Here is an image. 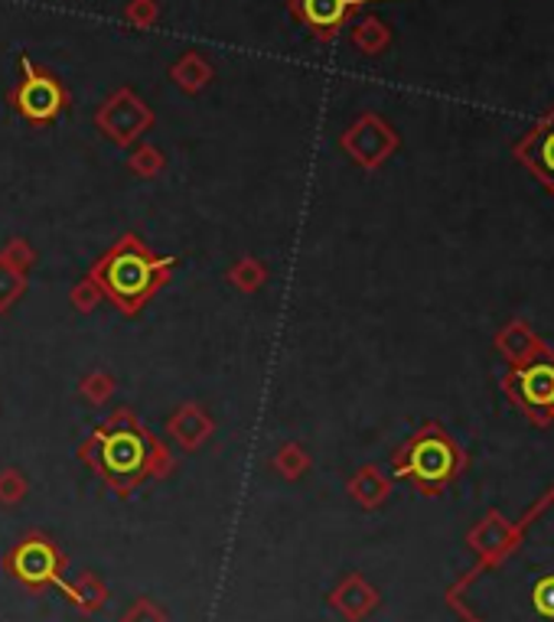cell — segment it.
<instances>
[{
  "label": "cell",
  "mask_w": 554,
  "mask_h": 622,
  "mask_svg": "<svg viewBox=\"0 0 554 622\" xmlns=\"http://www.w3.org/2000/svg\"><path fill=\"white\" fill-rule=\"evenodd\" d=\"M115 388H118V382H115V375H108L105 368H92V372H85L82 382H78V395H82L92 408L108 405V398L115 395Z\"/></svg>",
  "instance_id": "22"
},
{
  "label": "cell",
  "mask_w": 554,
  "mask_h": 622,
  "mask_svg": "<svg viewBox=\"0 0 554 622\" xmlns=\"http://www.w3.org/2000/svg\"><path fill=\"white\" fill-rule=\"evenodd\" d=\"M0 567L10 580H17L30 593H46L60 590L70 570L66 551L43 532L23 535L13 548H7L0 557Z\"/></svg>",
  "instance_id": "5"
},
{
  "label": "cell",
  "mask_w": 554,
  "mask_h": 622,
  "mask_svg": "<svg viewBox=\"0 0 554 622\" xmlns=\"http://www.w3.org/2000/svg\"><path fill=\"white\" fill-rule=\"evenodd\" d=\"M26 495H30V483L17 467L0 470V505L3 508H17Z\"/></svg>",
  "instance_id": "25"
},
{
  "label": "cell",
  "mask_w": 554,
  "mask_h": 622,
  "mask_svg": "<svg viewBox=\"0 0 554 622\" xmlns=\"http://www.w3.org/2000/svg\"><path fill=\"white\" fill-rule=\"evenodd\" d=\"M365 3H379V0H287V10L307 26V33L317 43H333L352 20V13Z\"/></svg>",
  "instance_id": "10"
},
{
  "label": "cell",
  "mask_w": 554,
  "mask_h": 622,
  "mask_svg": "<svg viewBox=\"0 0 554 622\" xmlns=\"http://www.w3.org/2000/svg\"><path fill=\"white\" fill-rule=\"evenodd\" d=\"M177 271V258L157 255L140 235H121L95 265L88 277L98 283L102 297L111 300L125 317L140 313Z\"/></svg>",
  "instance_id": "3"
},
{
  "label": "cell",
  "mask_w": 554,
  "mask_h": 622,
  "mask_svg": "<svg viewBox=\"0 0 554 622\" xmlns=\"http://www.w3.org/2000/svg\"><path fill=\"white\" fill-rule=\"evenodd\" d=\"M78 460L121 498L147 480H167L173 473L170 447L147 430L131 408H115L82 443Z\"/></svg>",
  "instance_id": "2"
},
{
  "label": "cell",
  "mask_w": 554,
  "mask_h": 622,
  "mask_svg": "<svg viewBox=\"0 0 554 622\" xmlns=\"http://www.w3.org/2000/svg\"><path fill=\"white\" fill-rule=\"evenodd\" d=\"M310 467H313V457H310L307 447L297 443V440L280 443L275 450V457H271V470H275L284 483H297V480H303Z\"/></svg>",
  "instance_id": "20"
},
{
  "label": "cell",
  "mask_w": 554,
  "mask_h": 622,
  "mask_svg": "<svg viewBox=\"0 0 554 622\" xmlns=\"http://www.w3.org/2000/svg\"><path fill=\"white\" fill-rule=\"evenodd\" d=\"M7 105L26 125L46 128L70 111L72 95L56 72L36 66L30 56H20V78L7 88Z\"/></svg>",
  "instance_id": "6"
},
{
  "label": "cell",
  "mask_w": 554,
  "mask_h": 622,
  "mask_svg": "<svg viewBox=\"0 0 554 622\" xmlns=\"http://www.w3.org/2000/svg\"><path fill=\"white\" fill-rule=\"evenodd\" d=\"M330 607L347 622L369 620L379 607V590L362 577V573H347L333 593H330Z\"/></svg>",
  "instance_id": "13"
},
{
  "label": "cell",
  "mask_w": 554,
  "mask_h": 622,
  "mask_svg": "<svg viewBox=\"0 0 554 622\" xmlns=\"http://www.w3.org/2000/svg\"><path fill=\"white\" fill-rule=\"evenodd\" d=\"M170 82L180 88V92H187V95H200L203 88H206L209 82L215 78V66L209 63L203 53H183L173 66H170Z\"/></svg>",
  "instance_id": "18"
},
{
  "label": "cell",
  "mask_w": 554,
  "mask_h": 622,
  "mask_svg": "<svg viewBox=\"0 0 554 622\" xmlns=\"http://www.w3.org/2000/svg\"><path fill=\"white\" fill-rule=\"evenodd\" d=\"M470 467L467 450L437 423L424 420L415 433L392 453V473L395 480H405L420 495H440L450 483H457Z\"/></svg>",
  "instance_id": "4"
},
{
  "label": "cell",
  "mask_w": 554,
  "mask_h": 622,
  "mask_svg": "<svg viewBox=\"0 0 554 622\" xmlns=\"http://www.w3.org/2000/svg\"><path fill=\"white\" fill-rule=\"evenodd\" d=\"M0 258L13 268V271H20V275H30L33 271V265H36V248L26 242V238H20V235H13L3 248H0Z\"/></svg>",
  "instance_id": "24"
},
{
  "label": "cell",
  "mask_w": 554,
  "mask_h": 622,
  "mask_svg": "<svg viewBox=\"0 0 554 622\" xmlns=\"http://www.w3.org/2000/svg\"><path fill=\"white\" fill-rule=\"evenodd\" d=\"M512 532H515L512 522H505L499 512H486L483 518L470 528L467 545L480 554V560H489V557H496L499 551H505V545L512 541Z\"/></svg>",
  "instance_id": "17"
},
{
  "label": "cell",
  "mask_w": 554,
  "mask_h": 622,
  "mask_svg": "<svg viewBox=\"0 0 554 622\" xmlns=\"http://www.w3.org/2000/svg\"><path fill=\"white\" fill-rule=\"evenodd\" d=\"M496 348L509 365H522L535 355H542L548 343L525 323V320H509L499 333H496Z\"/></svg>",
  "instance_id": "14"
},
{
  "label": "cell",
  "mask_w": 554,
  "mask_h": 622,
  "mask_svg": "<svg viewBox=\"0 0 554 622\" xmlns=\"http://www.w3.org/2000/svg\"><path fill=\"white\" fill-rule=\"evenodd\" d=\"M153 121H157L153 108L128 85L115 88L95 111V128L115 147H135V140L153 128Z\"/></svg>",
  "instance_id": "8"
},
{
  "label": "cell",
  "mask_w": 554,
  "mask_h": 622,
  "mask_svg": "<svg viewBox=\"0 0 554 622\" xmlns=\"http://www.w3.org/2000/svg\"><path fill=\"white\" fill-rule=\"evenodd\" d=\"M118 622H170V616H167V610L157 607L150 597H140V600H135V603L121 613V620Z\"/></svg>",
  "instance_id": "29"
},
{
  "label": "cell",
  "mask_w": 554,
  "mask_h": 622,
  "mask_svg": "<svg viewBox=\"0 0 554 622\" xmlns=\"http://www.w3.org/2000/svg\"><path fill=\"white\" fill-rule=\"evenodd\" d=\"M502 392L505 398L529 417L535 427H552L554 423V348H545L542 355L509 365L502 375Z\"/></svg>",
  "instance_id": "7"
},
{
  "label": "cell",
  "mask_w": 554,
  "mask_h": 622,
  "mask_svg": "<svg viewBox=\"0 0 554 622\" xmlns=\"http://www.w3.org/2000/svg\"><path fill=\"white\" fill-rule=\"evenodd\" d=\"M470 577L492 587H512V593L467 587L460 580L447 593V603L464 610V620L512 603V620L505 622H554V489L529 508L505 551L480 560Z\"/></svg>",
  "instance_id": "1"
},
{
  "label": "cell",
  "mask_w": 554,
  "mask_h": 622,
  "mask_svg": "<svg viewBox=\"0 0 554 622\" xmlns=\"http://www.w3.org/2000/svg\"><path fill=\"white\" fill-rule=\"evenodd\" d=\"M26 290V275L13 271L3 258H0V317L10 313V307L23 297Z\"/></svg>",
  "instance_id": "26"
},
{
  "label": "cell",
  "mask_w": 554,
  "mask_h": 622,
  "mask_svg": "<svg viewBox=\"0 0 554 622\" xmlns=\"http://www.w3.org/2000/svg\"><path fill=\"white\" fill-rule=\"evenodd\" d=\"M125 20H128L135 30H153L157 20H160V3H157V0H128Z\"/></svg>",
  "instance_id": "28"
},
{
  "label": "cell",
  "mask_w": 554,
  "mask_h": 622,
  "mask_svg": "<svg viewBox=\"0 0 554 622\" xmlns=\"http://www.w3.org/2000/svg\"><path fill=\"white\" fill-rule=\"evenodd\" d=\"M102 300H105V297H102V290H98V283H95L92 277H82V280L72 283L70 303L75 313H92Z\"/></svg>",
  "instance_id": "27"
},
{
  "label": "cell",
  "mask_w": 554,
  "mask_h": 622,
  "mask_svg": "<svg viewBox=\"0 0 554 622\" xmlns=\"http://www.w3.org/2000/svg\"><path fill=\"white\" fill-rule=\"evenodd\" d=\"M347 492L352 495L355 505L375 512V508H382V505L388 502V495H392V476L382 473L375 463L359 467V470L347 480Z\"/></svg>",
  "instance_id": "16"
},
{
  "label": "cell",
  "mask_w": 554,
  "mask_h": 622,
  "mask_svg": "<svg viewBox=\"0 0 554 622\" xmlns=\"http://www.w3.org/2000/svg\"><path fill=\"white\" fill-rule=\"evenodd\" d=\"M60 590H63L66 603L82 616H95L108 603V587H105V580L95 570H82L78 577L63 580Z\"/></svg>",
  "instance_id": "15"
},
{
  "label": "cell",
  "mask_w": 554,
  "mask_h": 622,
  "mask_svg": "<svg viewBox=\"0 0 554 622\" xmlns=\"http://www.w3.org/2000/svg\"><path fill=\"white\" fill-rule=\"evenodd\" d=\"M167 433H170V440H173L180 450L196 453V450H203L209 440H212L215 420H212V415H209L200 401H187V405H180V408L170 415V420H167Z\"/></svg>",
  "instance_id": "12"
},
{
  "label": "cell",
  "mask_w": 554,
  "mask_h": 622,
  "mask_svg": "<svg viewBox=\"0 0 554 622\" xmlns=\"http://www.w3.org/2000/svg\"><path fill=\"white\" fill-rule=\"evenodd\" d=\"M349 40H352V46H355L362 56H382V53L392 46V30H388V23H385L382 17L365 13V17H359V20L352 23Z\"/></svg>",
  "instance_id": "19"
},
{
  "label": "cell",
  "mask_w": 554,
  "mask_h": 622,
  "mask_svg": "<svg viewBox=\"0 0 554 622\" xmlns=\"http://www.w3.org/2000/svg\"><path fill=\"white\" fill-rule=\"evenodd\" d=\"M340 147L347 150V157L355 167L372 173V170H382L395 157V150L402 147V138L379 111H362L340 135Z\"/></svg>",
  "instance_id": "9"
},
{
  "label": "cell",
  "mask_w": 554,
  "mask_h": 622,
  "mask_svg": "<svg viewBox=\"0 0 554 622\" xmlns=\"http://www.w3.org/2000/svg\"><path fill=\"white\" fill-rule=\"evenodd\" d=\"M225 280H228L238 293H258V290L268 283V268H265V261H258L255 255H242V258L225 271Z\"/></svg>",
  "instance_id": "21"
},
{
  "label": "cell",
  "mask_w": 554,
  "mask_h": 622,
  "mask_svg": "<svg viewBox=\"0 0 554 622\" xmlns=\"http://www.w3.org/2000/svg\"><path fill=\"white\" fill-rule=\"evenodd\" d=\"M515 160L554 196V108L515 143Z\"/></svg>",
  "instance_id": "11"
},
{
  "label": "cell",
  "mask_w": 554,
  "mask_h": 622,
  "mask_svg": "<svg viewBox=\"0 0 554 622\" xmlns=\"http://www.w3.org/2000/svg\"><path fill=\"white\" fill-rule=\"evenodd\" d=\"M128 170L140 180H153L167 170V153L153 143H138L135 153L128 157Z\"/></svg>",
  "instance_id": "23"
}]
</instances>
